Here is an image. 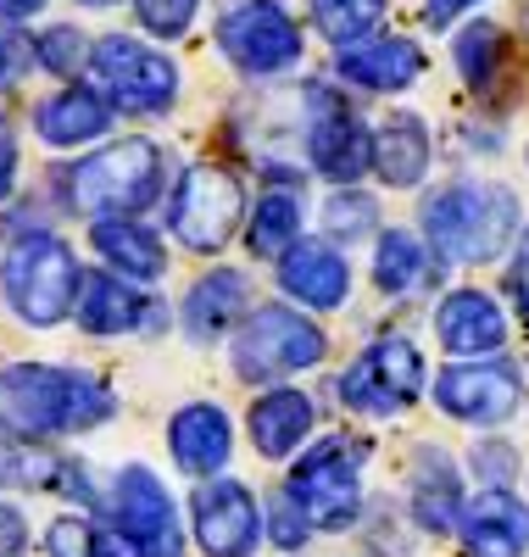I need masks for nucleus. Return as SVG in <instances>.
Segmentation results:
<instances>
[{
  "label": "nucleus",
  "mask_w": 529,
  "mask_h": 557,
  "mask_svg": "<svg viewBox=\"0 0 529 557\" xmlns=\"http://www.w3.org/2000/svg\"><path fill=\"white\" fill-rule=\"evenodd\" d=\"M118 412L112 385L62 362H0V435L62 441Z\"/></svg>",
  "instance_id": "f257e3e1"
},
{
  "label": "nucleus",
  "mask_w": 529,
  "mask_h": 557,
  "mask_svg": "<svg viewBox=\"0 0 529 557\" xmlns=\"http://www.w3.org/2000/svg\"><path fill=\"white\" fill-rule=\"evenodd\" d=\"M418 223H423V240L435 246L441 262L485 268V262L513 251L524 212H518V196L496 178H452V184L423 196Z\"/></svg>",
  "instance_id": "f03ea898"
},
{
  "label": "nucleus",
  "mask_w": 529,
  "mask_h": 557,
  "mask_svg": "<svg viewBox=\"0 0 529 557\" xmlns=\"http://www.w3.org/2000/svg\"><path fill=\"white\" fill-rule=\"evenodd\" d=\"M162 146L146 134L112 139L107 151L84 157L78 168L57 173L62 207L78 218H139L162 196Z\"/></svg>",
  "instance_id": "7ed1b4c3"
},
{
  "label": "nucleus",
  "mask_w": 529,
  "mask_h": 557,
  "mask_svg": "<svg viewBox=\"0 0 529 557\" xmlns=\"http://www.w3.org/2000/svg\"><path fill=\"white\" fill-rule=\"evenodd\" d=\"M84 268L78 251L51 235V228H28V235L0 257V296H7L12 318L28 330H57L62 318L78 312Z\"/></svg>",
  "instance_id": "20e7f679"
},
{
  "label": "nucleus",
  "mask_w": 529,
  "mask_h": 557,
  "mask_svg": "<svg viewBox=\"0 0 529 557\" xmlns=\"http://www.w3.org/2000/svg\"><path fill=\"white\" fill-rule=\"evenodd\" d=\"M329 357V335L323 323H312L307 312L284 307V301H262L239 318V330L229 335V362L234 380L246 385H284L318 368Z\"/></svg>",
  "instance_id": "39448f33"
},
{
  "label": "nucleus",
  "mask_w": 529,
  "mask_h": 557,
  "mask_svg": "<svg viewBox=\"0 0 529 557\" xmlns=\"http://www.w3.org/2000/svg\"><path fill=\"white\" fill-rule=\"evenodd\" d=\"M368 441L352 435H323L318 446H302L291 457V480L284 491L296 496V507L312 519V530H352L362 519V469H368Z\"/></svg>",
  "instance_id": "423d86ee"
},
{
  "label": "nucleus",
  "mask_w": 529,
  "mask_h": 557,
  "mask_svg": "<svg viewBox=\"0 0 529 557\" xmlns=\"http://www.w3.org/2000/svg\"><path fill=\"white\" fill-rule=\"evenodd\" d=\"M89 78L95 89L128 117H168L179 101V62L151 51L134 34H101L89 45Z\"/></svg>",
  "instance_id": "0eeeda50"
},
{
  "label": "nucleus",
  "mask_w": 529,
  "mask_h": 557,
  "mask_svg": "<svg viewBox=\"0 0 529 557\" xmlns=\"http://www.w3.org/2000/svg\"><path fill=\"white\" fill-rule=\"evenodd\" d=\"M218 51L246 78H284L307 57V34L284 0H234L218 17Z\"/></svg>",
  "instance_id": "6e6552de"
},
{
  "label": "nucleus",
  "mask_w": 529,
  "mask_h": 557,
  "mask_svg": "<svg viewBox=\"0 0 529 557\" xmlns=\"http://www.w3.org/2000/svg\"><path fill=\"white\" fill-rule=\"evenodd\" d=\"M168 228H173V240L184 251L218 257L239 228H246V184L218 162L184 168V178L168 196Z\"/></svg>",
  "instance_id": "1a4fd4ad"
},
{
  "label": "nucleus",
  "mask_w": 529,
  "mask_h": 557,
  "mask_svg": "<svg viewBox=\"0 0 529 557\" xmlns=\"http://www.w3.org/2000/svg\"><path fill=\"white\" fill-rule=\"evenodd\" d=\"M302 151L307 168L329 184H357L373 168V123L357 117L346 89L302 84Z\"/></svg>",
  "instance_id": "9d476101"
},
{
  "label": "nucleus",
  "mask_w": 529,
  "mask_h": 557,
  "mask_svg": "<svg viewBox=\"0 0 529 557\" xmlns=\"http://www.w3.org/2000/svg\"><path fill=\"white\" fill-rule=\"evenodd\" d=\"M423 385H429L423 351L407 335H379L373 346L352 357L334 391H341V407L357 418H402L407 407H418Z\"/></svg>",
  "instance_id": "9b49d317"
},
{
  "label": "nucleus",
  "mask_w": 529,
  "mask_h": 557,
  "mask_svg": "<svg viewBox=\"0 0 529 557\" xmlns=\"http://www.w3.org/2000/svg\"><path fill=\"white\" fill-rule=\"evenodd\" d=\"M435 407L468 430H502L524 407V374L513 357H457L435 374Z\"/></svg>",
  "instance_id": "f8f14e48"
},
{
  "label": "nucleus",
  "mask_w": 529,
  "mask_h": 557,
  "mask_svg": "<svg viewBox=\"0 0 529 557\" xmlns=\"http://www.w3.org/2000/svg\"><path fill=\"white\" fill-rule=\"evenodd\" d=\"M112 530L134 546V557H184V524L173 491L146 462H123L112 474Z\"/></svg>",
  "instance_id": "ddd939ff"
},
{
  "label": "nucleus",
  "mask_w": 529,
  "mask_h": 557,
  "mask_svg": "<svg viewBox=\"0 0 529 557\" xmlns=\"http://www.w3.org/2000/svg\"><path fill=\"white\" fill-rule=\"evenodd\" d=\"M189 535L207 557H257V546L268 541L257 491L229 474L201 480V491L189 496Z\"/></svg>",
  "instance_id": "4468645a"
},
{
  "label": "nucleus",
  "mask_w": 529,
  "mask_h": 557,
  "mask_svg": "<svg viewBox=\"0 0 529 557\" xmlns=\"http://www.w3.org/2000/svg\"><path fill=\"white\" fill-rule=\"evenodd\" d=\"M429 57L423 45L407 39V34H362L352 45H334V78L362 89V96H402L423 78Z\"/></svg>",
  "instance_id": "2eb2a0df"
},
{
  "label": "nucleus",
  "mask_w": 529,
  "mask_h": 557,
  "mask_svg": "<svg viewBox=\"0 0 529 557\" xmlns=\"http://www.w3.org/2000/svg\"><path fill=\"white\" fill-rule=\"evenodd\" d=\"M273 278L279 290L291 296L296 307L307 312H341L352 301V262H346V246H334L329 235L323 240H296L273 262Z\"/></svg>",
  "instance_id": "dca6fc26"
},
{
  "label": "nucleus",
  "mask_w": 529,
  "mask_h": 557,
  "mask_svg": "<svg viewBox=\"0 0 529 557\" xmlns=\"http://www.w3.org/2000/svg\"><path fill=\"white\" fill-rule=\"evenodd\" d=\"M507 335H513V323L491 290L463 285L435 301V341L446 357H496L507 351Z\"/></svg>",
  "instance_id": "f3484780"
},
{
  "label": "nucleus",
  "mask_w": 529,
  "mask_h": 557,
  "mask_svg": "<svg viewBox=\"0 0 529 557\" xmlns=\"http://www.w3.org/2000/svg\"><path fill=\"white\" fill-rule=\"evenodd\" d=\"M251 312V273L246 268H207L179 301V330L196 346H218Z\"/></svg>",
  "instance_id": "a211bd4d"
},
{
  "label": "nucleus",
  "mask_w": 529,
  "mask_h": 557,
  "mask_svg": "<svg viewBox=\"0 0 529 557\" xmlns=\"http://www.w3.org/2000/svg\"><path fill=\"white\" fill-rule=\"evenodd\" d=\"M457 546H463V557H529V502L518 491L479 485L463 502Z\"/></svg>",
  "instance_id": "6ab92c4d"
},
{
  "label": "nucleus",
  "mask_w": 529,
  "mask_h": 557,
  "mask_svg": "<svg viewBox=\"0 0 529 557\" xmlns=\"http://www.w3.org/2000/svg\"><path fill=\"white\" fill-rule=\"evenodd\" d=\"M168 307L162 301H146L134 290V278L123 273H84V290H78V323H84V335H157L162 330V318Z\"/></svg>",
  "instance_id": "aec40b11"
},
{
  "label": "nucleus",
  "mask_w": 529,
  "mask_h": 557,
  "mask_svg": "<svg viewBox=\"0 0 529 557\" xmlns=\"http://www.w3.org/2000/svg\"><path fill=\"white\" fill-rule=\"evenodd\" d=\"M318 430V401L296 385H262V396L246 412V435L262 462H291Z\"/></svg>",
  "instance_id": "412c9836"
},
{
  "label": "nucleus",
  "mask_w": 529,
  "mask_h": 557,
  "mask_svg": "<svg viewBox=\"0 0 529 557\" xmlns=\"http://www.w3.org/2000/svg\"><path fill=\"white\" fill-rule=\"evenodd\" d=\"M168 451H173V469L189 480L223 474L234 457V418L218 401H184L168 418Z\"/></svg>",
  "instance_id": "4be33fe9"
},
{
  "label": "nucleus",
  "mask_w": 529,
  "mask_h": 557,
  "mask_svg": "<svg viewBox=\"0 0 529 557\" xmlns=\"http://www.w3.org/2000/svg\"><path fill=\"white\" fill-rule=\"evenodd\" d=\"M435 168V134L418 112H391L373 123V178L384 190H418Z\"/></svg>",
  "instance_id": "5701e85b"
},
{
  "label": "nucleus",
  "mask_w": 529,
  "mask_h": 557,
  "mask_svg": "<svg viewBox=\"0 0 529 557\" xmlns=\"http://www.w3.org/2000/svg\"><path fill=\"white\" fill-rule=\"evenodd\" d=\"M112 117H118V107L95 84H67V89H57V96H45L34 107V134L51 151H78V146L107 139Z\"/></svg>",
  "instance_id": "b1692460"
},
{
  "label": "nucleus",
  "mask_w": 529,
  "mask_h": 557,
  "mask_svg": "<svg viewBox=\"0 0 529 557\" xmlns=\"http://www.w3.org/2000/svg\"><path fill=\"white\" fill-rule=\"evenodd\" d=\"M463 502H468L463 469H457V462H452L441 446L423 441V446L413 451V496H407L413 530H423V535H457Z\"/></svg>",
  "instance_id": "393cba45"
},
{
  "label": "nucleus",
  "mask_w": 529,
  "mask_h": 557,
  "mask_svg": "<svg viewBox=\"0 0 529 557\" xmlns=\"http://www.w3.org/2000/svg\"><path fill=\"white\" fill-rule=\"evenodd\" d=\"M373 290L379 296H418L441 278V257L423 240V228H379L373 235Z\"/></svg>",
  "instance_id": "a878e982"
},
{
  "label": "nucleus",
  "mask_w": 529,
  "mask_h": 557,
  "mask_svg": "<svg viewBox=\"0 0 529 557\" xmlns=\"http://www.w3.org/2000/svg\"><path fill=\"white\" fill-rule=\"evenodd\" d=\"M89 246L101 251V262L134 285H157L168 273V240L139 218H89Z\"/></svg>",
  "instance_id": "bb28decb"
},
{
  "label": "nucleus",
  "mask_w": 529,
  "mask_h": 557,
  "mask_svg": "<svg viewBox=\"0 0 529 557\" xmlns=\"http://www.w3.org/2000/svg\"><path fill=\"white\" fill-rule=\"evenodd\" d=\"M302 228H307V201H302V178L291 173V178H273L268 190H262V201L251 207V223H246V246H251V257H262V262H279L284 251H291L296 240H302Z\"/></svg>",
  "instance_id": "cd10ccee"
},
{
  "label": "nucleus",
  "mask_w": 529,
  "mask_h": 557,
  "mask_svg": "<svg viewBox=\"0 0 529 557\" xmlns=\"http://www.w3.org/2000/svg\"><path fill=\"white\" fill-rule=\"evenodd\" d=\"M452 62H457V73H463V84L473 89V96H491V89L502 84V73H507V62H513V39L491 17H468L452 39Z\"/></svg>",
  "instance_id": "c85d7f7f"
},
{
  "label": "nucleus",
  "mask_w": 529,
  "mask_h": 557,
  "mask_svg": "<svg viewBox=\"0 0 529 557\" xmlns=\"http://www.w3.org/2000/svg\"><path fill=\"white\" fill-rule=\"evenodd\" d=\"M62 457L39 441L0 435V491H57Z\"/></svg>",
  "instance_id": "c756f323"
},
{
  "label": "nucleus",
  "mask_w": 529,
  "mask_h": 557,
  "mask_svg": "<svg viewBox=\"0 0 529 557\" xmlns=\"http://www.w3.org/2000/svg\"><path fill=\"white\" fill-rule=\"evenodd\" d=\"M323 235L334 246H357L379 235V201L362 184H334V196L323 201Z\"/></svg>",
  "instance_id": "7c9ffc66"
},
{
  "label": "nucleus",
  "mask_w": 529,
  "mask_h": 557,
  "mask_svg": "<svg viewBox=\"0 0 529 557\" xmlns=\"http://www.w3.org/2000/svg\"><path fill=\"white\" fill-rule=\"evenodd\" d=\"M384 7L391 0H307V17L329 45H352L384 23Z\"/></svg>",
  "instance_id": "2f4dec72"
},
{
  "label": "nucleus",
  "mask_w": 529,
  "mask_h": 557,
  "mask_svg": "<svg viewBox=\"0 0 529 557\" xmlns=\"http://www.w3.org/2000/svg\"><path fill=\"white\" fill-rule=\"evenodd\" d=\"M89 45H95V39H84L73 23H57V28L39 34L34 62H39L45 73H57V78H73L78 67H89Z\"/></svg>",
  "instance_id": "473e14b6"
},
{
  "label": "nucleus",
  "mask_w": 529,
  "mask_h": 557,
  "mask_svg": "<svg viewBox=\"0 0 529 557\" xmlns=\"http://www.w3.org/2000/svg\"><path fill=\"white\" fill-rule=\"evenodd\" d=\"M518 469H524V457H518V446L502 441V435L473 441V451H468V474L485 485V491H513Z\"/></svg>",
  "instance_id": "72a5a7b5"
},
{
  "label": "nucleus",
  "mask_w": 529,
  "mask_h": 557,
  "mask_svg": "<svg viewBox=\"0 0 529 557\" xmlns=\"http://www.w3.org/2000/svg\"><path fill=\"white\" fill-rule=\"evenodd\" d=\"M128 7H134V23L151 39H184L201 17V0H128Z\"/></svg>",
  "instance_id": "f704fd0d"
},
{
  "label": "nucleus",
  "mask_w": 529,
  "mask_h": 557,
  "mask_svg": "<svg viewBox=\"0 0 529 557\" xmlns=\"http://www.w3.org/2000/svg\"><path fill=\"white\" fill-rule=\"evenodd\" d=\"M262 524H268V541L279 546V552H302L318 530H312V519L296 507V496L291 491H279L268 507H262Z\"/></svg>",
  "instance_id": "c9c22d12"
},
{
  "label": "nucleus",
  "mask_w": 529,
  "mask_h": 557,
  "mask_svg": "<svg viewBox=\"0 0 529 557\" xmlns=\"http://www.w3.org/2000/svg\"><path fill=\"white\" fill-rule=\"evenodd\" d=\"M507 296H513L518 318L529 323V223L518 228V240H513V262H507Z\"/></svg>",
  "instance_id": "e433bc0d"
},
{
  "label": "nucleus",
  "mask_w": 529,
  "mask_h": 557,
  "mask_svg": "<svg viewBox=\"0 0 529 557\" xmlns=\"http://www.w3.org/2000/svg\"><path fill=\"white\" fill-rule=\"evenodd\" d=\"M479 7H485V0H423V28H457L463 17H473Z\"/></svg>",
  "instance_id": "4c0bfd02"
},
{
  "label": "nucleus",
  "mask_w": 529,
  "mask_h": 557,
  "mask_svg": "<svg viewBox=\"0 0 529 557\" xmlns=\"http://www.w3.org/2000/svg\"><path fill=\"white\" fill-rule=\"evenodd\" d=\"M23 552H28V519H23V507L0 502V557H23Z\"/></svg>",
  "instance_id": "58836bf2"
},
{
  "label": "nucleus",
  "mask_w": 529,
  "mask_h": 557,
  "mask_svg": "<svg viewBox=\"0 0 529 557\" xmlns=\"http://www.w3.org/2000/svg\"><path fill=\"white\" fill-rule=\"evenodd\" d=\"M12 184H17V134H12V117L0 112V201L12 196Z\"/></svg>",
  "instance_id": "ea45409f"
},
{
  "label": "nucleus",
  "mask_w": 529,
  "mask_h": 557,
  "mask_svg": "<svg viewBox=\"0 0 529 557\" xmlns=\"http://www.w3.org/2000/svg\"><path fill=\"white\" fill-rule=\"evenodd\" d=\"M51 0H0V17H12V23H28V17H39Z\"/></svg>",
  "instance_id": "a19ab883"
},
{
  "label": "nucleus",
  "mask_w": 529,
  "mask_h": 557,
  "mask_svg": "<svg viewBox=\"0 0 529 557\" xmlns=\"http://www.w3.org/2000/svg\"><path fill=\"white\" fill-rule=\"evenodd\" d=\"M7 73H12V45H7V34H0V84H7Z\"/></svg>",
  "instance_id": "79ce46f5"
},
{
  "label": "nucleus",
  "mask_w": 529,
  "mask_h": 557,
  "mask_svg": "<svg viewBox=\"0 0 529 557\" xmlns=\"http://www.w3.org/2000/svg\"><path fill=\"white\" fill-rule=\"evenodd\" d=\"M78 7H89V12H101V7H118V0H78Z\"/></svg>",
  "instance_id": "37998d69"
},
{
  "label": "nucleus",
  "mask_w": 529,
  "mask_h": 557,
  "mask_svg": "<svg viewBox=\"0 0 529 557\" xmlns=\"http://www.w3.org/2000/svg\"><path fill=\"white\" fill-rule=\"evenodd\" d=\"M524 162H529V146H524Z\"/></svg>",
  "instance_id": "c03bdc74"
}]
</instances>
